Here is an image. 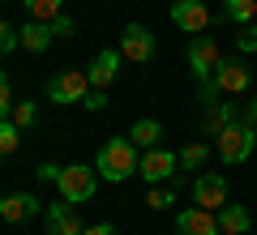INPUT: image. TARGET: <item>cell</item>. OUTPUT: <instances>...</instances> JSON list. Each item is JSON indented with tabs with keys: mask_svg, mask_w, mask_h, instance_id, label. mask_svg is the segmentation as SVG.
Returning <instances> with one entry per match:
<instances>
[{
	"mask_svg": "<svg viewBox=\"0 0 257 235\" xmlns=\"http://www.w3.org/2000/svg\"><path fill=\"white\" fill-rule=\"evenodd\" d=\"M138 167H142V158H138V145L128 141V137H107V141L99 145V163H94V171H99L107 184L128 180Z\"/></svg>",
	"mask_w": 257,
	"mask_h": 235,
	"instance_id": "obj_1",
	"label": "cell"
},
{
	"mask_svg": "<svg viewBox=\"0 0 257 235\" xmlns=\"http://www.w3.org/2000/svg\"><path fill=\"white\" fill-rule=\"evenodd\" d=\"M214 141H219V158H223L227 167H236V163H244L248 154H253V145H257V124L236 120V124H227Z\"/></svg>",
	"mask_w": 257,
	"mask_h": 235,
	"instance_id": "obj_2",
	"label": "cell"
},
{
	"mask_svg": "<svg viewBox=\"0 0 257 235\" xmlns=\"http://www.w3.org/2000/svg\"><path fill=\"white\" fill-rule=\"evenodd\" d=\"M99 180L103 175L94 171V167H82V163H73V167H60V197L64 201H73V205H82V201H90L94 197V188H99Z\"/></svg>",
	"mask_w": 257,
	"mask_h": 235,
	"instance_id": "obj_3",
	"label": "cell"
},
{
	"mask_svg": "<svg viewBox=\"0 0 257 235\" xmlns=\"http://www.w3.org/2000/svg\"><path fill=\"white\" fill-rule=\"evenodd\" d=\"M90 77H86L82 69H64L56 73L52 82H47V99L56 103V107H69V103H86V94H90Z\"/></svg>",
	"mask_w": 257,
	"mask_h": 235,
	"instance_id": "obj_4",
	"label": "cell"
},
{
	"mask_svg": "<svg viewBox=\"0 0 257 235\" xmlns=\"http://www.w3.org/2000/svg\"><path fill=\"white\" fill-rule=\"evenodd\" d=\"M189 64H193V77H197V86H210L214 69L223 64V52H219V43H214L210 35H197V39L189 43Z\"/></svg>",
	"mask_w": 257,
	"mask_h": 235,
	"instance_id": "obj_5",
	"label": "cell"
},
{
	"mask_svg": "<svg viewBox=\"0 0 257 235\" xmlns=\"http://www.w3.org/2000/svg\"><path fill=\"white\" fill-rule=\"evenodd\" d=\"M120 56H124L128 64L155 60V35H150L146 26H138V22H128V26L120 30Z\"/></svg>",
	"mask_w": 257,
	"mask_h": 235,
	"instance_id": "obj_6",
	"label": "cell"
},
{
	"mask_svg": "<svg viewBox=\"0 0 257 235\" xmlns=\"http://www.w3.org/2000/svg\"><path fill=\"white\" fill-rule=\"evenodd\" d=\"M142 180L146 184H163V180H172L176 171H180V154H167L163 145H155V150H146L142 154Z\"/></svg>",
	"mask_w": 257,
	"mask_h": 235,
	"instance_id": "obj_7",
	"label": "cell"
},
{
	"mask_svg": "<svg viewBox=\"0 0 257 235\" xmlns=\"http://www.w3.org/2000/svg\"><path fill=\"white\" fill-rule=\"evenodd\" d=\"M193 201H197V205L202 209H223L227 205V180H223V175H214V171H206V175H197V180H193Z\"/></svg>",
	"mask_w": 257,
	"mask_h": 235,
	"instance_id": "obj_8",
	"label": "cell"
},
{
	"mask_svg": "<svg viewBox=\"0 0 257 235\" xmlns=\"http://www.w3.org/2000/svg\"><path fill=\"white\" fill-rule=\"evenodd\" d=\"M47 235H86L73 201H52L47 205Z\"/></svg>",
	"mask_w": 257,
	"mask_h": 235,
	"instance_id": "obj_9",
	"label": "cell"
},
{
	"mask_svg": "<svg viewBox=\"0 0 257 235\" xmlns=\"http://www.w3.org/2000/svg\"><path fill=\"white\" fill-rule=\"evenodd\" d=\"M120 60H124V56H120V47H107V52H99V56L90 60L86 77H90V86H94V90H107V86L116 82V73H120Z\"/></svg>",
	"mask_w": 257,
	"mask_h": 235,
	"instance_id": "obj_10",
	"label": "cell"
},
{
	"mask_svg": "<svg viewBox=\"0 0 257 235\" xmlns=\"http://www.w3.org/2000/svg\"><path fill=\"white\" fill-rule=\"evenodd\" d=\"M176 235H223V231H219V218H214L210 209L193 205V209H184V214L176 218Z\"/></svg>",
	"mask_w": 257,
	"mask_h": 235,
	"instance_id": "obj_11",
	"label": "cell"
},
{
	"mask_svg": "<svg viewBox=\"0 0 257 235\" xmlns=\"http://www.w3.org/2000/svg\"><path fill=\"white\" fill-rule=\"evenodd\" d=\"M172 22L180 30H193V35H197V30L210 26V9H206L202 0H176L172 5Z\"/></svg>",
	"mask_w": 257,
	"mask_h": 235,
	"instance_id": "obj_12",
	"label": "cell"
},
{
	"mask_svg": "<svg viewBox=\"0 0 257 235\" xmlns=\"http://www.w3.org/2000/svg\"><path fill=\"white\" fill-rule=\"evenodd\" d=\"M35 209H39V201L30 197V192H9V197L0 201V218H5V222H26Z\"/></svg>",
	"mask_w": 257,
	"mask_h": 235,
	"instance_id": "obj_13",
	"label": "cell"
},
{
	"mask_svg": "<svg viewBox=\"0 0 257 235\" xmlns=\"http://www.w3.org/2000/svg\"><path fill=\"white\" fill-rule=\"evenodd\" d=\"M236 120H240V116H236V107L219 99V103H210V107L202 111V133H214V137H219L223 128H227V124H236Z\"/></svg>",
	"mask_w": 257,
	"mask_h": 235,
	"instance_id": "obj_14",
	"label": "cell"
},
{
	"mask_svg": "<svg viewBox=\"0 0 257 235\" xmlns=\"http://www.w3.org/2000/svg\"><path fill=\"white\" fill-rule=\"evenodd\" d=\"M248 226H253V218H248V209L244 205H223V214H219V231L223 235H244Z\"/></svg>",
	"mask_w": 257,
	"mask_h": 235,
	"instance_id": "obj_15",
	"label": "cell"
},
{
	"mask_svg": "<svg viewBox=\"0 0 257 235\" xmlns=\"http://www.w3.org/2000/svg\"><path fill=\"white\" fill-rule=\"evenodd\" d=\"M52 26H47V22H26V26H22V47H26V52H47V43H52Z\"/></svg>",
	"mask_w": 257,
	"mask_h": 235,
	"instance_id": "obj_16",
	"label": "cell"
},
{
	"mask_svg": "<svg viewBox=\"0 0 257 235\" xmlns=\"http://www.w3.org/2000/svg\"><path fill=\"white\" fill-rule=\"evenodd\" d=\"M159 137H163V128H159V120H138V124L128 128V141L133 145H146V150H155Z\"/></svg>",
	"mask_w": 257,
	"mask_h": 235,
	"instance_id": "obj_17",
	"label": "cell"
},
{
	"mask_svg": "<svg viewBox=\"0 0 257 235\" xmlns=\"http://www.w3.org/2000/svg\"><path fill=\"white\" fill-rule=\"evenodd\" d=\"M22 5H26V13H30V22H47V26H52L56 18H60V5L64 0H22Z\"/></svg>",
	"mask_w": 257,
	"mask_h": 235,
	"instance_id": "obj_18",
	"label": "cell"
},
{
	"mask_svg": "<svg viewBox=\"0 0 257 235\" xmlns=\"http://www.w3.org/2000/svg\"><path fill=\"white\" fill-rule=\"evenodd\" d=\"M223 13L236 26H248V22H257V0H223Z\"/></svg>",
	"mask_w": 257,
	"mask_h": 235,
	"instance_id": "obj_19",
	"label": "cell"
},
{
	"mask_svg": "<svg viewBox=\"0 0 257 235\" xmlns=\"http://www.w3.org/2000/svg\"><path fill=\"white\" fill-rule=\"evenodd\" d=\"M18 145H22V128L13 124V120H5V124H0V154L9 158V154H18Z\"/></svg>",
	"mask_w": 257,
	"mask_h": 235,
	"instance_id": "obj_20",
	"label": "cell"
},
{
	"mask_svg": "<svg viewBox=\"0 0 257 235\" xmlns=\"http://www.w3.org/2000/svg\"><path fill=\"white\" fill-rule=\"evenodd\" d=\"M206 154H210V150H206L202 141H189V145L180 150V167H202V163H206Z\"/></svg>",
	"mask_w": 257,
	"mask_h": 235,
	"instance_id": "obj_21",
	"label": "cell"
},
{
	"mask_svg": "<svg viewBox=\"0 0 257 235\" xmlns=\"http://www.w3.org/2000/svg\"><path fill=\"white\" fill-rule=\"evenodd\" d=\"M9 120H13L18 128H30V124L39 120V107H35V103H18V107L9 111Z\"/></svg>",
	"mask_w": 257,
	"mask_h": 235,
	"instance_id": "obj_22",
	"label": "cell"
},
{
	"mask_svg": "<svg viewBox=\"0 0 257 235\" xmlns=\"http://www.w3.org/2000/svg\"><path fill=\"white\" fill-rule=\"evenodd\" d=\"M22 47V30H13V26H0V52L5 56H13Z\"/></svg>",
	"mask_w": 257,
	"mask_h": 235,
	"instance_id": "obj_23",
	"label": "cell"
},
{
	"mask_svg": "<svg viewBox=\"0 0 257 235\" xmlns=\"http://www.w3.org/2000/svg\"><path fill=\"white\" fill-rule=\"evenodd\" d=\"M172 201H176L172 192H167V188H159V184H155V188H150V197H146V205H150V209H167Z\"/></svg>",
	"mask_w": 257,
	"mask_h": 235,
	"instance_id": "obj_24",
	"label": "cell"
},
{
	"mask_svg": "<svg viewBox=\"0 0 257 235\" xmlns=\"http://www.w3.org/2000/svg\"><path fill=\"white\" fill-rule=\"evenodd\" d=\"M13 107H18V103H13V86H9V77H5V82H0V111H5V120H9Z\"/></svg>",
	"mask_w": 257,
	"mask_h": 235,
	"instance_id": "obj_25",
	"label": "cell"
},
{
	"mask_svg": "<svg viewBox=\"0 0 257 235\" xmlns=\"http://www.w3.org/2000/svg\"><path fill=\"white\" fill-rule=\"evenodd\" d=\"M52 35H56V39H69V35H73V18H69V13H60V18L52 22Z\"/></svg>",
	"mask_w": 257,
	"mask_h": 235,
	"instance_id": "obj_26",
	"label": "cell"
},
{
	"mask_svg": "<svg viewBox=\"0 0 257 235\" xmlns=\"http://www.w3.org/2000/svg\"><path fill=\"white\" fill-rule=\"evenodd\" d=\"M82 107H90V111H103V107H107L103 90H90V94H86V103H82Z\"/></svg>",
	"mask_w": 257,
	"mask_h": 235,
	"instance_id": "obj_27",
	"label": "cell"
},
{
	"mask_svg": "<svg viewBox=\"0 0 257 235\" xmlns=\"http://www.w3.org/2000/svg\"><path fill=\"white\" fill-rule=\"evenodd\" d=\"M240 52H257V26L248 35H240Z\"/></svg>",
	"mask_w": 257,
	"mask_h": 235,
	"instance_id": "obj_28",
	"label": "cell"
},
{
	"mask_svg": "<svg viewBox=\"0 0 257 235\" xmlns=\"http://www.w3.org/2000/svg\"><path fill=\"white\" fill-rule=\"evenodd\" d=\"M86 235H116V226L111 222H94V226H86Z\"/></svg>",
	"mask_w": 257,
	"mask_h": 235,
	"instance_id": "obj_29",
	"label": "cell"
},
{
	"mask_svg": "<svg viewBox=\"0 0 257 235\" xmlns=\"http://www.w3.org/2000/svg\"><path fill=\"white\" fill-rule=\"evenodd\" d=\"M244 120H248V124H257V99L248 103V111H244Z\"/></svg>",
	"mask_w": 257,
	"mask_h": 235,
	"instance_id": "obj_30",
	"label": "cell"
},
{
	"mask_svg": "<svg viewBox=\"0 0 257 235\" xmlns=\"http://www.w3.org/2000/svg\"><path fill=\"white\" fill-rule=\"evenodd\" d=\"M253 26H257V22H253Z\"/></svg>",
	"mask_w": 257,
	"mask_h": 235,
	"instance_id": "obj_31",
	"label": "cell"
}]
</instances>
